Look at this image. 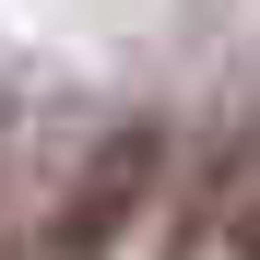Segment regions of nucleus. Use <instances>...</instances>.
Wrapping results in <instances>:
<instances>
[{
	"label": "nucleus",
	"mask_w": 260,
	"mask_h": 260,
	"mask_svg": "<svg viewBox=\"0 0 260 260\" xmlns=\"http://www.w3.org/2000/svg\"><path fill=\"white\" fill-rule=\"evenodd\" d=\"M154 178H166V130H107L95 166H83V189L59 201V260H107L130 237V213L154 201Z\"/></svg>",
	"instance_id": "1"
},
{
	"label": "nucleus",
	"mask_w": 260,
	"mask_h": 260,
	"mask_svg": "<svg viewBox=\"0 0 260 260\" xmlns=\"http://www.w3.org/2000/svg\"><path fill=\"white\" fill-rule=\"evenodd\" d=\"M213 248L260 260V118L201 154V189H189V213H178V237H166V260H213Z\"/></svg>",
	"instance_id": "2"
}]
</instances>
